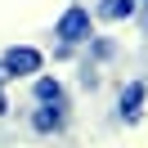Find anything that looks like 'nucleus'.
<instances>
[{
	"label": "nucleus",
	"mask_w": 148,
	"mask_h": 148,
	"mask_svg": "<svg viewBox=\"0 0 148 148\" xmlns=\"http://www.w3.org/2000/svg\"><path fill=\"white\" fill-rule=\"evenodd\" d=\"M94 36V14L90 5H67L54 18V63H76L81 45Z\"/></svg>",
	"instance_id": "1"
},
{
	"label": "nucleus",
	"mask_w": 148,
	"mask_h": 148,
	"mask_svg": "<svg viewBox=\"0 0 148 148\" xmlns=\"http://www.w3.org/2000/svg\"><path fill=\"white\" fill-rule=\"evenodd\" d=\"M45 72V54L36 45H9L0 54V81L14 85V81H32V76Z\"/></svg>",
	"instance_id": "2"
},
{
	"label": "nucleus",
	"mask_w": 148,
	"mask_h": 148,
	"mask_svg": "<svg viewBox=\"0 0 148 148\" xmlns=\"http://www.w3.org/2000/svg\"><path fill=\"white\" fill-rule=\"evenodd\" d=\"M72 126V103H32L27 112V130L40 139H63Z\"/></svg>",
	"instance_id": "3"
},
{
	"label": "nucleus",
	"mask_w": 148,
	"mask_h": 148,
	"mask_svg": "<svg viewBox=\"0 0 148 148\" xmlns=\"http://www.w3.org/2000/svg\"><path fill=\"white\" fill-rule=\"evenodd\" d=\"M144 108H148V81L144 76H130L117 90V121L121 126H135V121H144Z\"/></svg>",
	"instance_id": "4"
},
{
	"label": "nucleus",
	"mask_w": 148,
	"mask_h": 148,
	"mask_svg": "<svg viewBox=\"0 0 148 148\" xmlns=\"http://www.w3.org/2000/svg\"><path fill=\"white\" fill-rule=\"evenodd\" d=\"M117 54H121V45H117V36H99L94 32L90 40L81 45V63H90V67H108V63H117Z\"/></svg>",
	"instance_id": "5"
},
{
	"label": "nucleus",
	"mask_w": 148,
	"mask_h": 148,
	"mask_svg": "<svg viewBox=\"0 0 148 148\" xmlns=\"http://www.w3.org/2000/svg\"><path fill=\"white\" fill-rule=\"evenodd\" d=\"M27 85H32V103H72V99H67V85L58 81V76L40 72V76H32Z\"/></svg>",
	"instance_id": "6"
},
{
	"label": "nucleus",
	"mask_w": 148,
	"mask_h": 148,
	"mask_svg": "<svg viewBox=\"0 0 148 148\" xmlns=\"http://www.w3.org/2000/svg\"><path fill=\"white\" fill-rule=\"evenodd\" d=\"M135 9H139V0H99L90 14H94V23H130Z\"/></svg>",
	"instance_id": "7"
},
{
	"label": "nucleus",
	"mask_w": 148,
	"mask_h": 148,
	"mask_svg": "<svg viewBox=\"0 0 148 148\" xmlns=\"http://www.w3.org/2000/svg\"><path fill=\"white\" fill-rule=\"evenodd\" d=\"M76 81H81L85 90H99V85H103V67H90V63H81V76H76Z\"/></svg>",
	"instance_id": "8"
},
{
	"label": "nucleus",
	"mask_w": 148,
	"mask_h": 148,
	"mask_svg": "<svg viewBox=\"0 0 148 148\" xmlns=\"http://www.w3.org/2000/svg\"><path fill=\"white\" fill-rule=\"evenodd\" d=\"M9 112H14V103H9V85H5V81H0V121H5V117H9Z\"/></svg>",
	"instance_id": "9"
},
{
	"label": "nucleus",
	"mask_w": 148,
	"mask_h": 148,
	"mask_svg": "<svg viewBox=\"0 0 148 148\" xmlns=\"http://www.w3.org/2000/svg\"><path fill=\"white\" fill-rule=\"evenodd\" d=\"M130 23H135V27H139V32L148 36V5H139V9H135V18H130Z\"/></svg>",
	"instance_id": "10"
},
{
	"label": "nucleus",
	"mask_w": 148,
	"mask_h": 148,
	"mask_svg": "<svg viewBox=\"0 0 148 148\" xmlns=\"http://www.w3.org/2000/svg\"><path fill=\"white\" fill-rule=\"evenodd\" d=\"M139 5H148V0H139Z\"/></svg>",
	"instance_id": "11"
}]
</instances>
